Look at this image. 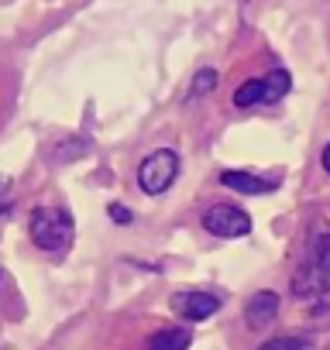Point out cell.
Here are the masks:
<instances>
[{"mask_svg":"<svg viewBox=\"0 0 330 350\" xmlns=\"http://www.w3.org/2000/svg\"><path fill=\"white\" fill-rule=\"evenodd\" d=\"M11 213V203H0V217H8Z\"/></svg>","mask_w":330,"mask_h":350,"instance_id":"cell-14","label":"cell"},{"mask_svg":"<svg viewBox=\"0 0 330 350\" xmlns=\"http://www.w3.org/2000/svg\"><path fill=\"white\" fill-rule=\"evenodd\" d=\"M193 329L190 326H165L148 336V350H190Z\"/></svg>","mask_w":330,"mask_h":350,"instance_id":"cell-9","label":"cell"},{"mask_svg":"<svg viewBox=\"0 0 330 350\" xmlns=\"http://www.w3.org/2000/svg\"><path fill=\"white\" fill-rule=\"evenodd\" d=\"M279 306H282L279 292H272V288H258V292L248 299V306H244V323H248L251 329H265V326L279 316Z\"/></svg>","mask_w":330,"mask_h":350,"instance_id":"cell-7","label":"cell"},{"mask_svg":"<svg viewBox=\"0 0 330 350\" xmlns=\"http://www.w3.org/2000/svg\"><path fill=\"white\" fill-rule=\"evenodd\" d=\"M110 217H114V224H131V220H134L124 203H114V206H110Z\"/></svg>","mask_w":330,"mask_h":350,"instance_id":"cell-12","label":"cell"},{"mask_svg":"<svg viewBox=\"0 0 330 350\" xmlns=\"http://www.w3.org/2000/svg\"><path fill=\"white\" fill-rule=\"evenodd\" d=\"M217 86V69H200L196 76H193V86H190V96L196 100V96H207L210 90Z\"/></svg>","mask_w":330,"mask_h":350,"instance_id":"cell-11","label":"cell"},{"mask_svg":"<svg viewBox=\"0 0 330 350\" xmlns=\"http://www.w3.org/2000/svg\"><path fill=\"white\" fill-rule=\"evenodd\" d=\"M203 230L214 237H244L251 230V217L231 203H217L203 213Z\"/></svg>","mask_w":330,"mask_h":350,"instance_id":"cell-5","label":"cell"},{"mask_svg":"<svg viewBox=\"0 0 330 350\" xmlns=\"http://www.w3.org/2000/svg\"><path fill=\"white\" fill-rule=\"evenodd\" d=\"M179 175V154L173 148H158L138 165V186L148 196H162Z\"/></svg>","mask_w":330,"mask_h":350,"instance_id":"cell-2","label":"cell"},{"mask_svg":"<svg viewBox=\"0 0 330 350\" xmlns=\"http://www.w3.org/2000/svg\"><path fill=\"white\" fill-rule=\"evenodd\" d=\"M28 234H31V241H35L38 251H45V254H66L69 244H73V237H76V227H73V217L66 210L38 206V210H31Z\"/></svg>","mask_w":330,"mask_h":350,"instance_id":"cell-1","label":"cell"},{"mask_svg":"<svg viewBox=\"0 0 330 350\" xmlns=\"http://www.w3.org/2000/svg\"><path fill=\"white\" fill-rule=\"evenodd\" d=\"M4 186H8V175H0V193H4Z\"/></svg>","mask_w":330,"mask_h":350,"instance_id":"cell-15","label":"cell"},{"mask_svg":"<svg viewBox=\"0 0 330 350\" xmlns=\"http://www.w3.org/2000/svg\"><path fill=\"white\" fill-rule=\"evenodd\" d=\"M173 309L186 323H200V319H207V316H214L220 309V295H210V292H179L173 299Z\"/></svg>","mask_w":330,"mask_h":350,"instance_id":"cell-6","label":"cell"},{"mask_svg":"<svg viewBox=\"0 0 330 350\" xmlns=\"http://www.w3.org/2000/svg\"><path fill=\"white\" fill-rule=\"evenodd\" d=\"M220 186H227L234 193H244V196H265V193L275 189V183L262 179V175H251V172H238V168L220 172Z\"/></svg>","mask_w":330,"mask_h":350,"instance_id":"cell-8","label":"cell"},{"mask_svg":"<svg viewBox=\"0 0 330 350\" xmlns=\"http://www.w3.org/2000/svg\"><path fill=\"white\" fill-rule=\"evenodd\" d=\"M258 350H313V340L309 336H275V340H265Z\"/></svg>","mask_w":330,"mask_h":350,"instance_id":"cell-10","label":"cell"},{"mask_svg":"<svg viewBox=\"0 0 330 350\" xmlns=\"http://www.w3.org/2000/svg\"><path fill=\"white\" fill-rule=\"evenodd\" d=\"M299 299L316 295V292H330V234H323L313 247V258L306 265V278H296Z\"/></svg>","mask_w":330,"mask_h":350,"instance_id":"cell-4","label":"cell"},{"mask_svg":"<svg viewBox=\"0 0 330 350\" xmlns=\"http://www.w3.org/2000/svg\"><path fill=\"white\" fill-rule=\"evenodd\" d=\"M292 90V79L285 69H275L262 79H248L234 90V107L248 110V107H262V103H279L285 93Z\"/></svg>","mask_w":330,"mask_h":350,"instance_id":"cell-3","label":"cell"},{"mask_svg":"<svg viewBox=\"0 0 330 350\" xmlns=\"http://www.w3.org/2000/svg\"><path fill=\"white\" fill-rule=\"evenodd\" d=\"M323 168H327V175H330V144L323 148Z\"/></svg>","mask_w":330,"mask_h":350,"instance_id":"cell-13","label":"cell"}]
</instances>
